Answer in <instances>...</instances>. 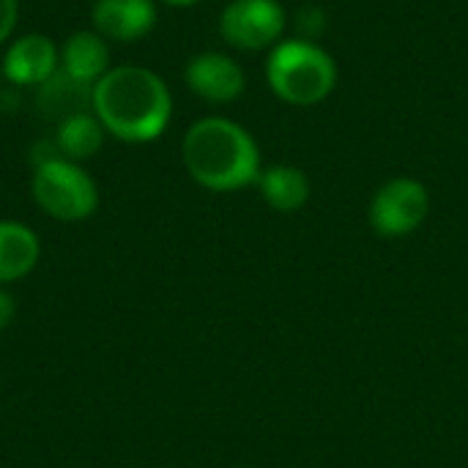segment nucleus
Segmentation results:
<instances>
[{
	"mask_svg": "<svg viewBox=\"0 0 468 468\" xmlns=\"http://www.w3.org/2000/svg\"><path fill=\"white\" fill-rule=\"evenodd\" d=\"M90 107L107 134L123 143H151L162 137L170 123L173 96L156 71L123 63L110 66L90 88Z\"/></svg>",
	"mask_w": 468,
	"mask_h": 468,
	"instance_id": "f257e3e1",
	"label": "nucleus"
},
{
	"mask_svg": "<svg viewBox=\"0 0 468 468\" xmlns=\"http://www.w3.org/2000/svg\"><path fill=\"white\" fill-rule=\"evenodd\" d=\"M186 173L211 192H236L258 181L261 151L252 134L228 118L195 121L181 143Z\"/></svg>",
	"mask_w": 468,
	"mask_h": 468,
	"instance_id": "f03ea898",
	"label": "nucleus"
},
{
	"mask_svg": "<svg viewBox=\"0 0 468 468\" xmlns=\"http://www.w3.org/2000/svg\"><path fill=\"white\" fill-rule=\"evenodd\" d=\"M266 80L282 101L310 107L335 90L337 66L318 44L307 38H291L271 49L266 60Z\"/></svg>",
	"mask_w": 468,
	"mask_h": 468,
	"instance_id": "7ed1b4c3",
	"label": "nucleus"
},
{
	"mask_svg": "<svg viewBox=\"0 0 468 468\" xmlns=\"http://www.w3.org/2000/svg\"><path fill=\"white\" fill-rule=\"evenodd\" d=\"M30 192L36 206L58 222H82L99 208L96 181L63 156L33 167Z\"/></svg>",
	"mask_w": 468,
	"mask_h": 468,
	"instance_id": "20e7f679",
	"label": "nucleus"
},
{
	"mask_svg": "<svg viewBox=\"0 0 468 468\" xmlns=\"http://www.w3.org/2000/svg\"><path fill=\"white\" fill-rule=\"evenodd\" d=\"M431 211V195L417 178L387 181L370 203V225L378 236L400 239L414 233Z\"/></svg>",
	"mask_w": 468,
	"mask_h": 468,
	"instance_id": "39448f33",
	"label": "nucleus"
},
{
	"mask_svg": "<svg viewBox=\"0 0 468 468\" xmlns=\"http://www.w3.org/2000/svg\"><path fill=\"white\" fill-rule=\"evenodd\" d=\"M285 30V11L277 0H230L219 16L222 38L236 49H266Z\"/></svg>",
	"mask_w": 468,
	"mask_h": 468,
	"instance_id": "423d86ee",
	"label": "nucleus"
},
{
	"mask_svg": "<svg viewBox=\"0 0 468 468\" xmlns=\"http://www.w3.org/2000/svg\"><path fill=\"white\" fill-rule=\"evenodd\" d=\"M58 66V44L44 33H25L8 44L0 69L11 85H47L55 77Z\"/></svg>",
	"mask_w": 468,
	"mask_h": 468,
	"instance_id": "0eeeda50",
	"label": "nucleus"
},
{
	"mask_svg": "<svg viewBox=\"0 0 468 468\" xmlns=\"http://www.w3.org/2000/svg\"><path fill=\"white\" fill-rule=\"evenodd\" d=\"M184 80L189 90L206 101L225 104L244 93V69L222 52H200L186 63Z\"/></svg>",
	"mask_w": 468,
	"mask_h": 468,
	"instance_id": "6e6552de",
	"label": "nucleus"
},
{
	"mask_svg": "<svg viewBox=\"0 0 468 468\" xmlns=\"http://www.w3.org/2000/svg\"><path fill=\"white\" fill-rule=\"evenodd\" d=\"M93 30L107 41L132 44L151 33L156 25L154 0H96L90 8Z\"/></svg>",
	"mask_w": 468,
	"mask_h": 468,
	"instance_id": "1a4fd4ad",
	"label": "nucleus"
},
{
	"mask_svg": "<svg viewBox=\"0 0 468 468\" xmlns=\"http://www.w3.org/2000/svg\"><path fill=\"white\" fill-rule=\"evenodd\" d=\"M60 71L77 85L93 88L110 71V47L107 38L96 30H77L63 41Z\"/></svg>",
	"mask_w": 468,
	"mask_h": 468,
	"instance_id": "9d476101",
	"label": "nucleus"
},
{
	"mask_svg": "<svg viewBox=\"0 0 468 468\" xmlns=\"http://www.w3.org/2000/svg\"><path fill=\"white\" fill-rule=\"evenodd\" d=\"M41 258L38 236L14 219H0V285L27 277Z\"/></svg>",
	"mask_w": 468,
	"mask_h": 468,
	"instance_id": "9b49d317",
	"label": "nucleus"
},
{
	"mask_svg": "<svg viewBox=\"0 0 468 468\" xmlns=\"http://www.w3.org/2000/svg\"><path fill=\"white\" fill-rule=\"evenodd\" d=\"M104 134H107V129L101 126V121L96 115L80 110V112L63 115V121L55 132V145H58L63 159L80 165V162H85L101 151Z\"/></svg>",
	"mask_w": 468,
	"mask_h": 468,
	"instance_id": "f8f14e48",
	"label": "nucleus"
},
{
	"mask_svg": "<svg viewBox=\"0 0 468 468\" xmlns=\"http://www.w3.org/2000/svg\"><path fill=\"white\" fill-rule=\"evenodd\" d=\"M258 186L263 200L274 211H299L310 200V178L293 165H274L269 170H261Z\"/></svg>",
	"mask_w": 468,
	"mask_h": 468,
	"instance_id": "ddd939ff",
	"label": "nucleus"
},
{
	"mask_svg": "<svg viewBox=\"0 0 468 468\" xmlns=\"http://www.w3.org/2000/svg\"><path fill=\"white\" fill-rule=\"evenodd\" d=\"M19 19V0H0V44L11 38Z\"/></svg>",
	"mask_w": 468,
	"mask_h": 468,
	"instance_id": "4468645a",
	"label": "nucleus"
},
{
	"mask_svg": "<svg viewBox=\"0 0 468 468\" xmlns=\"http://www.w3.org/2000/svg\"><path fill=\"white\" fill-rule=\"evenodd\" d=\"M14 315H16V302H14V296L0 285V332L14 321Z\"/></svg>",
	"mask_w": 468,
	"mask_h": 468,
	"instance_id": "2eb2a0df",
	"label": "nucleus"
},
{
	"mask_svg": "<svg viewBox=\"0 0 468 468\" xmlns=\"http://www.w3.org/2000/svg\"><path fill=\"white\" fill-rule=\"evenodd\" d=\"M162 3L176 5V8H186V5H195V3H200V0H162Z\"/></svg>",
	"mask_w": 468,
	"mask_h": 468,
	"instance_id": "dca6fc26",
	"label": "nucleus"
}]
</instances>
